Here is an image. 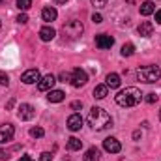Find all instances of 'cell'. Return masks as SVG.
<instances>
[{
  "label": "cell",
  "mask_w": 161,
  "mask_h": 161,
  "mask_svg": "<svg viewBox=\"0 0 161 161\" xmlns=\"http://www.w3.org/2000/svg\"><path fill=\"white\" fill-rule=\"evenodd\" d=\"M86 120H88V125L92 129H96V131H103V129H107V127L113 125L111 114L105 109H101V107H92Z\"/></svg>",
  "instance_id": "6da1fadb"
},
{
  "label": "cell",
  "mask_w": 161,
  "mask_h": 161,
  "mask_svg": "<svg viewBox=\"0 0 161 161\" xmlns=\"http://www.w3.org/2000/svg\"><path fill=\"white\" fill-rule=\"evenodd\" d=\"M114 99H116V103L120 107H135V105H139L142 101V92L139 88H135V86H127L125 90L116 94Z\"/></svg>",
  "instance_id": "7a4b0ae2"
},
{
  "label": "cell",
  "mask_w": 161,
  "mask_h": 161,
  "mask_svg": "<svg viewBox=\"0 0 161 161\" xmlns=\"http://www.w3.org/2000/svg\"><path fill=\"white\" fill-rule=\"evenodd\" d=\"M161 77V71L158 66H154V64H150V66H142V68H139L137 69V79L142 80V82H146V84H152V82H158Z\"/></svg>",
  "instance_id": "3957f363"
},
{
  "label": "cell",
  "mask_w": 161,
  "mask_h": 161,
  "mask_svg": "<svg viewBox=\"0 0 161 161\" xmlns=\"http://www.w3.org/2000/svg\"><path fill=\"white\" fill-rule=\"evenodd\" d=\"M62 32H64V38H68V40H79L80 36H82V32H84V26H82L80 21L71 19V21H68L64 25Z\"/></svg>",
  "instance_id": "277c9868"
},
{
  "label": "cell",
  "mask_w": 161,
  "mask_h": 161,
  "mask_svg": "<svg viewBox=\"0 0 161 161\" xmlns=\"http://www.w3.org/2000/svg\"><path fill=\"white\" fill-rule=\"evenodd\" d=\"M86 80H88V75H86V71H84V69H80V68H75V69L71 71L69 82H71L75 88H80V86H84V84H86Z\"/></svg>",
  "instance_id": "5b68a950"
},
{
  "label": "cell",
  "mask_w": 161,
  "mask_h": 161,
  "mask_svg": "<svg viewBox=\"0 0 161 161\" xmlns=\"http://www.w3.org/2000/svg\"><path fill=\"white\" fill-rule=\"evenodd\" d=\"M13 135H15V127L11 124L0 125V144H8L9 141H13Z\"/></svg>",
  "instance_id": "8992f818"
},
{
  "label": "cell",
  "mask_w": 161,
  "mask_h": 161,
  "mask_svg": "<svg viewBox=\"0 0 161 161\" xmlns=\"http://www.w3.org/2000/svg\"><path fill=\"white\" fill-rule=\"evenodd\" d=\"M34 114H36V111H34V107H32L30 103H23V105L17 109V116H19L21 120H32Z\"/></svg>",
  "instance_id": "52a82bcc"
},
{
  "label": "cell",
  "mask_w": 161,
  "mask_h": 161,
  "mask_svg": "<svg viewBox=\"0 0 161 161\" xmlns=\"http://www.w3.org/2000/svg\"><path fill=\"white\" fill-rule=\"evenodd\" d=\"M103 148L109 152V154H118L122 150V144L118 139H114V137H107L105 141H103Z\"/></svg>",
  "instance_id": "ba28073f"
},
{
  "label": "cell",
  "mask_w": 161,
  "mask_h": 161,
  "mask_svg": "<svg viewBox=\"0 0 161 161\" xmlns=\"http://www.w3.org/2000/svg\"><path fill=\"white\" fill-rule=\"evenodd\" d=\"M114 45V38L107 34H97L96 36V47L97 49H111Z\"/></svg>",
  "instance_id": "9c48e42d"
},
{
  "label": "cell",
  "mask_w": 161,
  "mask_h": 161,
  "mask_svg": "<svg viewBox=\"0 0 161 161\" xmlns=\"http://www.w3.org/2000/svg\"><path fill=\"white\" fill-rule=\"evenodd\" d=\"M54 82H56V79H54V75H45V77H41L40 82H38V90L40 92H49V90H53V86H54Z\"/></svg>",
  "instance_id": "30bf717a"
},
{
  "label": "cell",
  "mask_w": 161,
  "mask_h": 161,
  "mask_svg": "<svg viewBox=\"0 0 161 161\" xmlns=\"http://www.w3.org/2000/svg\"><path fill=\"white\" fill-rule=\"evenodd\" d=\"M41 75L38 69H28V71H25L23 75H21V80L25 82V84H34V82H40Z\"/></svg>",
  "instance_id": "8fae6325"
},
{
  "label": "cell",
  "mask_w": 161,
  "mask_h": 161,
  "mask_svg": "<svg viewBox=\"0 0 161 161\" xmlns=\"http://www.w3.org/2000/svg\"><path fill=\"white\" fill-rule=\"evenodd\" d=\"M80 127H82V116H80L79 113H73L68 118V129L69 131H79Z\"/></svg>",
  "instance_id": "7c38bea8"
},
{
  "label": "cell",
  "mask_w": 161,
  "mask_h": 161,
  "mask_svg": "<svg viewBox=\"0 0 161 161\" xmlns=\"http://www.w3.org/2000/svg\"><path fill=\"white\" fill-rule=\"evenodd\" d=\"M137 32H139V36H141V38H150V36L154 34V25H152L150 21H142V23L139 25Z\"/></svg>",
  "instance_id": "4fadbf2b"
},
{
  "label": "cell",
  "mask_w": 161,
  "mask_h": 161,
  "mask_svg": "<svg viewBox=\"0 0 161 161\" xmlns=\"http://www.w3.org/2000/svg\"><path fill=\"white\" fill-rule=\"evenodd\" d=\"M56 17H58V11H56L54 8H51V6L43 8V11H41V19H43L45 23H53Z\"/></svg>",
  "instance_id": "5bb4252c"
},
{
  "label": "cell",
  "mask_w": 161,
  "mask_h": 161,
  "mask_svg": "<svg viewBox=\"0 0 161 161\" xmlns=\"http://www.w3.org/2000/svg\"><path fill=\"white\" fill-rule=\"evenodd\" d=\"M54 36H56V30H54L53 26H43L40 30V40L41 41H53Z\"/></svg>",
  "instance_id": "9a60e30c"
},
{
  "label": "cell",
  "mask_w": 161,
  "mask_h": 161,
  "mask_svg": "<svg viewBox=\"0 0 161 161\" xmlns=\"http://www.w3.org/2000/svg\"><path fill=\"white\" fill-rule=\"evenodd\" d=\"M64 97H66V94L62 90H49V94H47V99L51 103H60V101H64Z\"/></svg>",
  "instance_id": "2e32d148"
},
{
  "label": "cell",
  "mask_w": 161,
  "mask_h": 161,
  "mask_svg": "<svg viewBox=\"0 0 161 161\" xmlns=\"http://www.w3.org/2000/svg\"><path fill=\"white\" fill-rule=\"evenodd\" d=\"M141 15H152V13H156V6H154V2H150V0H146V2H142L141 4Z\"/></svg>",
  "instance_id": "e0dca14e"
},
{
  "label": "cell",
  "mask_w": 161,
  "mask_h": 161,
  "mask_svg": "<svg viewBox=\"0 0 161 161\" xmlns=\"http://www.w3.org/2000/svg\"><path fill=\"white\" fill-rule=\"evenodd\" d=\"M105 80H107L105 84H107L109 88H118V86H120V82H122L118 73H109V75L105 77Z\"/></svg>",
  "instance_id": "ac0fdd59"
},
{
  "label": "cell",
  "mask_w": 161,
  "mask_h": 161,
  "mask_svg": "<svg viewBox=\"0 0 161 161\" xmlns=\"http://www.w3.org/2000/svg\"><path fill=\"white\" fill-rule=\"evenodd\" d=\"M92 94H94V97H96V99H103V97L109 94V86H107V84H97V86L94 88V92H92Z\"/></svg>",
  "instance_id": "d6986e66"
},
{
  "label": "cell",
  "mask_w": 161,
  "mask_h": 161,
  "mask_svg": "<svg viewBox=\"0 0 161 161\" xmlns=\"http://www.w3.org/2000/svg\"><path fill=\"white\" fill-rule=\"evenodd\" d=\"M82 159H84V161H99V150H97L96 146H92V148H88Z\"/></svg>",
  "instance_id": "ffe728a7"
},
{
  "label": "cell",
  "mask_w": 161,
  "mask_h": 161,
  "mask_svg": "<svg viewBox=\"0 0 161 161\" xmlns=\"http://www.w3.org/2000/svg\"><path fill=\"white\" fill-rule=\"evenodd\" d=\"M68 148L73 150V152H77V150L82 148V141L77 139V137H69V139H68Z\"/></svg>",
  "instance_id": "44dd1931"
},
{
  "label": "cell",
  "mask_w": 161,
  "mask_h": 161,
  "mask_svg": "<svg viewBox=\"0 0 161 161\" xmlns=\"http://www.w3.org/2000/svg\"><path fill=\"white\" fill-rule=\"evenodd\" d=\"M8 86H9V77H8V73H6V71H0V94L6 92Z\"/></svg>",
  "instance_id": "7402d4cb"
},
{
  "label": "cell",
  "mask_w": 161,
  "mask_h": 161,
  "mask_svg": "<svg viewBox=\"0 0 161 161\" xmlns=\"http://www.w3.org/2000/svg\"><path fill=\"white\" fill-rule=\"evenodd\" d=\"M120 53H122V56H131V54L135 53V45H133V43H124Z\"/></svg>",
  "instance_id": "603a6c76"
},
{
  "label": "cell",
  "mask_w": 161,
  "mask_h": 161,
  "mask_svg": "<svg viewBox=\"0 0 161 161\" xmlns=\"http://www.w3.org/2000/svg\"><path fill=\"white\" fill-rule=\"evenodd\" d=\"M30 6H32V0H17V8H19L21 11L30 9Z\"/></svg>",
  "instance_id": "cb8c5ba5"
},
{
  "label": "cell",
  "mask_w": 161,
  "mask_h": 161,
  "mask_svg": "<svg viewBox=\"0 0 161 161\" xmlns=\"http://www.w3.org/2000/svg\"><path fill=\"white\" fill-rule=\"evenodd\" d=\"M30 135H32L34 139H41V137L45 135V131H43V127H32V129H30Z\"/></svg>",
  "instance_id": "d4e9b609"
},
{
  "label": "cell",
  "mask_w": 161,
  "mask_h": 161,
  "mask_svg": "<svg viewBox=\"0 0 161 161\" xmlns=\"http://www.w3.org/2000/svg\"><path fill=\"white\" fill-rule=\"evenodd\" d=\"M15 21H17L19 25H26V23H28V15H26V13H19Z\"/></svg>",
  "instance_id": "484cf974"
},
{
  "label": "cell",
  "mask_w": 161,
  "mask_h": 161,
  "mask_svg": "<svg viewBox=\"0 0 161 161\" xmlns=\"http://www.w3.org/2000/svg\"><path fill=\"white\" fill-rule=\"evenodd\" d=\"M90 2H92V4H94L96 8H105L109 0H90Z\"/></svg>",
  "instance_id": "4316f807"
},
{
  "label": "cell",
  "mask_w": 161,
  "mask_h": 161,
  "mask_svg": "<svg viewBox=\"0 0 161 161\" xmlns=\"http://www.w3.org/2000/svg\"><path fill=\"white\" fill-rule=\"evenodd\" d=\"M40 161H53V154L51 152H43L40 156Z\"/></svg>",
  "instance_id": "83f0119b"
},
{
  "label": "cell",
  "mask_w": 161,
  "mask_h": 161,
  "mask_svg": "<svg viewBox=\"0 0 161 161\" xmlns=\"http://www.w3.org/2000/svg\"><path fill=\"white\" fill-rule=\"evenodd\" d=\"M92 21H94L96 25H99V23H103V17H101L99 13H94V15H92Z\"/></svg>",
  "instance_id": "f1b7e54d"
},
{
  "label": "cell",
  "mask_w": 161,
  "mask_h": 161,
  "mask_svg": "<svg viewBox=\"0 0 161 161\" xmlns=\"http://www.w3.org/2000/svg\"><path fill=\"white\" fill-rule=\"evenodd\" d=\"M146 101L148 103H156L158 101V96L156 94H146Z\"/></svg>",
  "instance_id": "f546056e"
},
{
  "label": "cell",
  "mask_w": 161,
  "mask_h": 161,
  "mask_svg": "<svg viewBox=\"0 0 161 161\" xmlns=\"http://www.w3.org/2000/svg\"><path fill=\"white\" fill-rule=\"evenodd\" d=\"M71 109H73V111H80V109H82V101H73V103H71Z\"/></svg>",
  "instance_id": "4dcf8cb0"
},
{
  "label": "cell",
  "mask_w": 161,
  "mask_h": 161,
  "mask_svg": "<svg viewBox=\"0 0 161 161\" xmlns=\"http://www.w3.org/2000/svg\"><path fill=\"white\" fill-rule=\"evenodd\" d=\"M8 158H9V152H6V150L0 148V161H6Z\"/></svg>",
  "instance_id": "1f68e13d"
},
{
  "label": "cell",
  "mask_w": 161,
  "mask_h": 161,
  "mask_svg": "<svg viewBox=\"0 0 161 161\" xmlns=\"http://www.w3.org/2000/svg\"><path fill=\"white\" fill-rule=\"evenodd\" d=\"M69 77H71V73H66V71H62V73H60V79L64 80V82H66V80H69Z\"/></svg>",
  "instance_id": "d6a6232c"
},
{
  "label": "cell",
  "mask_w": 161,
  "mask_h": 161,
  "mask_svg": "<svg viewBox=\"0 0 161 161\" xmlns=\"http://www.w3.org/2000/svg\"><path fill=\"white\" fill-rule=\"evenodd\" d=\"M156 23H158V25H161V9H158V11H156Z\"/></svg>",
  "instance_id": "836d02e7"
},
{
  "label": "cell",
  "mask_w": 161,
  "mask_h": 161,
  "mask_svg": "<svg viewBox=\"0 0 161 161\" xmlns=\"http://www.w3.org/2000/svg\"><path fill=\"white\" fill-rule=\"evenodd\" d=\"M13 105H15V99H13V97H11V99H9V101H8V105H6V109H8V111H9V109H11V107H13Z\"/></svg>",
  "instance_id": "e575fe53"
},
{
  "label": "cell",
  "mask_w": 161,
  "mask_h": 161,
  "mask_svg": "<svg viewBox=\"0 0 161 161\" xmlns=\"http://www.w3.org/2000/svg\"><path fill=\"white\" fill-rule=\"evenodd\" d=\"M19 161H34L32 156H23V158H19Z\"/></svg>",
  "instance_id": "d590c367"
},
{
  "label": "cell",
  "mask_w": 161,
  "mask_h": 161,
  "mask_svg": "<svg viewBox=\"0 0 161 161\" xmlns=\"http://www.w3.org/2000/svg\"><path fill=\"white\" fill-rule=\"evenodd\" d=\"M53 2H54V4H58V6H62V4H66L68 0H53Z\"/></svg>",
  "instance_id": "8d00e7d4"
},
{
  "label": "cell",
  "mask_w": 161,
  "mask_h": 161,
  "mask_svg": "<svg viewBox=\"0 0 161 161\" xmlns=\"http://www.w3.org/2000/svg\"><path fill=\"white\" fill-rule=\"evenodd\" d=\"M139 137H141V131H135V133H133V139H135V141H137V139H139Z\"/></svg>",
  "instance_id": "74e56055"
},
{
  "label": "cell",
  "mask_w": 161,
  "mask_h": 161,
  "mask_svg": "<svg viewBox=\"0 0 161 161\" xmlns=\"http://www.w3.org/2000/svg\"><path fill=\"white\" fill-rule=\"evenodd\" d=\"M6 2H8V0H0V4H6Z\"/></svg>",
  "instance_id": "f35d334b"
},
{
  "label": "cell",
  "mask_w": 161,
  "mask_h": 161,
  "mask_svg": "<svg viewBox=\"0 0 161 161\" xmlns=\"http://www.w3.org/2000/svg\"><path fill=\"white\" fill-rule=\"evenodd\" d=\"M159 120H161V111H159Z\"/></svg>",
  "instance_id": "ab89813d"
},
{
  "label": "cell",
  "mask_w": 161,
  "mask_h": 161,
  "mask_svg": "<svg viewBox=\"0 0 161 161\" xmlns=\"http://www.w3.org/2000/svg\"><path fill=\"white\" fill-rule=\"evenodd\" d=\"M0 28H2V25H0Z\"/></svg>",
  "instance_id": "60d3db41"
}]
</instances>
